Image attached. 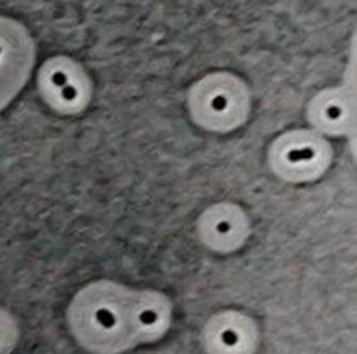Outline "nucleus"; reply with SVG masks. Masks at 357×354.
I'll use <instances>...</instances> for the list:
<instances>
[{
	"mask_svg": "<svg viewBox=\"0 0 357 354\" xmlns=\"http://www.w3.org/2000/svg\"><path fill=\"white\" fill-rule=\"evenodd\" d=\"M29 66L31 50L22 26L0 15V111L21 89Z\"/></svg>",
	"mask_w": 357,
	"mask_h": 354,
	"instance_id": "obj_1",
	"label": "nucleus"
}]
</instances>
